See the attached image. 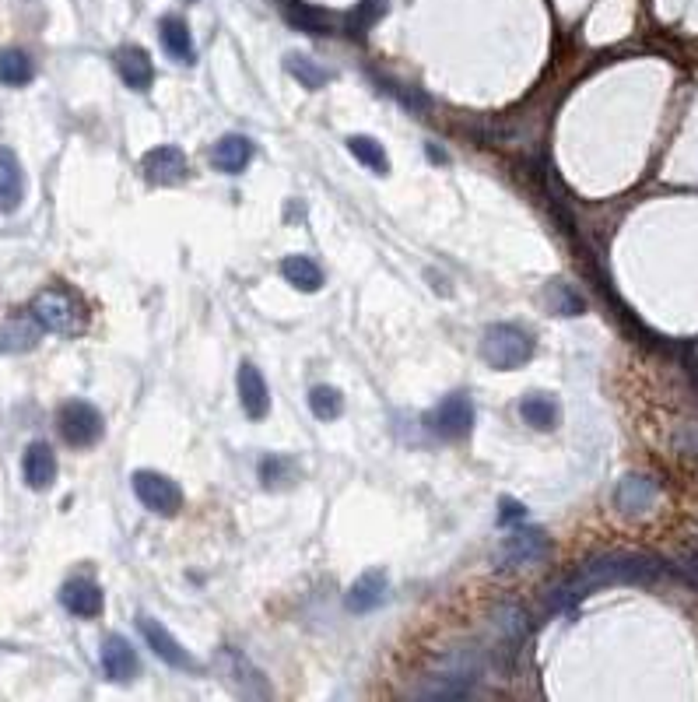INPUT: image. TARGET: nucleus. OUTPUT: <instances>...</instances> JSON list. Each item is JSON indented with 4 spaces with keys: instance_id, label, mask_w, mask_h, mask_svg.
Here are the masks:
<instances>
[{
    "instance_id": "nucleus-14",
    "label": "nucleus",
    "mask_w": 698,
    "mask_h": 702,
    "mask_svg": "<svg viewBox=\"0 0 698 702\" xmlns=\"http://www.w3.org/2000/svg\"><path fill=\"white\" fill-rule=\"evenodd\" d=\"M22 474L25 485L36 488V492H46L57 481V453H53L50 443H32L22 457Z\"/></svg>"
},
{
    "instance_id": "nucleus-31",
    "label": "nucleus",
    "mask_w": 698,
    "mask_h": 702,
    "mask_svg": "<svg viewBox=\"0 0 698 702\" xmlns=\"http://www.w3.org/2000/svg\"><path fill=\"white\" fill-rule=\"evenodd\" d=\"M551 299H555V306L562 316H576L579 309H583V299H579L569 285H551Z\"/></svg>"
},
{
    "instance_id": "nucleus-29",
    "label": "nucleus",
    "mask_w": 698,
    "mask_h": 702,
    "mask_svg": "<svg viewBox=\"0 0 698 702\" xmlns=\"http://www.w3.org/2000/svg\"><path fill=\"white\" fill-rule=\"evenodd\" d=\"M260 481H264V488L288 485V481H295V464L288 457H267L260 464Z\"/></svg>"
},
{
    "instance_id": "nucleus-10",
    "label": "nucleus",
    "mask_w": 698,
    "mask_h": 702,
    "mask_svg": "<svg viewBox=\"0 0 698 702\" xmlns=\"http://www.w3.org/2000/svg\"><path fill=\"white\" fill-rule=\"evenodd\" d=\"M218 664H221V674L228 678V685L236 688L239 695H246V699H264V695H271V688L264 685V674H260L239 650L225 646Z\"/></svg>"
},
{
    "instance_id": "nucleus-32",
    "label": "nucleus",
    "mask_w": 698,
    "mask_h": 702,
    "mask_svg": "<svg viewBox=\"0 0 698 702\" xmlns=\"http://www.w3.org/2000/svg\"><path fill=\"white\" fill-rule=\"evenodd\" d=\"M523 516H527V509H523V502H516V499H502V513H499V523L502 527H509V523H520Z\"/></svg>"
},
{
    "instance_id": "nucleus-5",
    "label": "nucleus",
    "mask_w": 698,
    "mask_h": 702,
    "mask_svg": "<svg viewBox=\"0 0 698 702\" xmlns=\"http://www.w3.org/2000/svg\"><path fill=\"white\" fill-rule=\"evenodd\" d=\"M425 429L432 436L446 439V443H456V439L471 436L474 429V404L467 394H449L435 404L432 411L425 415Z\"/></svg>"
},
{
    "instance_id": "nucleus-18",
    "label": "nucleus",
    "mask_w": 698,
    "mask_h": 702,
    "mask_svg": "<svg viewBox=\"0 0 698 702\" xmlns=\"http://www.w3.org/2000/svg\"><path fill=\"white\" fill-rule=\"evenodd\" d=\"M25 197V176H22V162L11 148H0V211L11 215L18 211Z\"/></svg>"
},
{
    "instance_id": "nucleus-28",
    "label": "nucleus",
    "mask_w": 698,
    "mask_h": 702,
    "mask_svg": "<svg viewBox=\"0 0 698 702\" xmlns=\"http://www.w3.org/2000/svg\"><path fill=\"white\" fill-rule=\"evenodd\" d=\"M288 22L295 25V29L309 32V36H327L330 32V18L320 15V11L306 8V4H288Z\"/></svg>"
},
{
    "instance_id": "nucleus-26",
    "label": "nucleus",
    "mask_w": 698,
    "mask_h": 702,
    "mask_svg": "<svg viewBox=\"0 0 698 702\" xmlns=\"http://www.w3.org/2000/svg\"><path fill=\"white\" fill-rule=\"evenodd\" d=\"M285 67H288V74H292V78H299L302 88H309V92H320V88L330 81V74L323 71L316 60L302 57V53H292V57L285 60Z\"/></svg>"
},
{
    "instance_id": "nucleus-1",
    "label": "nucleus",
    "mask_w": 698,
    "mask_h": 702,
    "mask_svg": "<svg viewBox=\"0 0 698 702\" xmlns=\"http://www.w3.org/2000/svg\"><path fill=\"white\" fill-rule=\"evenodd\" d=\"M656 576H660V566L653 559H642V555H604V559L586 562L562 594L569 604H576L600 587H614V583H653Z\"/></svg>"
},
{
    "instance_id": "nucleus-3",
    "label": "nucleus",
    "mask_w": 698,
    "mask_h": 702,
    "mask_svg": "<svg viewBox=\"0 0 698 702\" xmlns=\"http://www.w3.org/2000/svg\"><path fill=\"white\" fill-rule=\"evenodd\" d=\"M534 355V337L530 330L516 327V323H495L481 337V359L499 373H513Z\"/></svg>"
},
{
    "instance_id": "nucleus-15",
    "label": "nucleus",
    "mask_w": 698,
    "mask_h": 702,
    "mask_svg": "<svg viewBox=\"0 0 698 702\" xmlns=\"http://www.w3.org/2000/svg\"><path fill=\"white\" fill-rule=\"evenodd\" d=\"M253 158V141L243 134H225L211 151V165L225 176H239Z\"/></svg>"
},
{
    "instance_id": "nucleus-30",
    "label": "nucleus",
    "mask_w": 698,
    "mask_h": 702,
    "mask_svg": "<svg viewBox=\"0 0 698 702\" xmlns=\"http://www.w3.org/2000/svg\"><path fill=\"white\" fill-rule=\"evenodd\" d=\"M383 4H386V0H362V8L351 15V36H365V29H369V25L379 18Z\"/></svg>"
},
{
    "instance_id": "nucleus-4",
    "label": "nucleus",
    "mask_w": 698,
    "mask_h": 702,
    "mask_svg": "<svg viewBox=\"0 0 698 702\" xmlns=\"http://www.w3.org/2000/svg\"><path fill=\"white\" fill-rule=\"evenodd\" d=\"M57 429H60V436H64L67 446H74V450H88V446H95L102 439L106 422H102V411L95 408V404L67 401V404H60V411H57Z\"/></svg>"
},
{
    "instance_id": "nucleus-25",
    "label": "nucleus",
    "mask_w": 698,
    "mask_h": 702,
    "mask_svg": "<svg viewBox=\"0 0 698 702\" xmlns=\"http://www.w3.org/2000/svg\"><path fill=\"white\" fill-rule=\"evenodd\" d=\"M653 499H656V485L649 478H628L625 485L618 488V506L625 509V513H642Z\"/></svg>"
},
{
    "instance_id": "nucleus-20",
    "label": "nucleus",
    "mask_w": 698,
    "mask_h": 702,
    "mask_svg": "<svg viewBox=\"0 0 698 702\" xmlns=\"http://www.w3.org/2000/svg\"><path fill=\"white\" fill-rule=\"evenodd\" d=\"M281 274H285V281L288 285H295L299 292H320V285H323V271H320V264L316 260H309V257H285L281 260Z\"/></svg>"
},
{
    "instance_id": "nucleus-7",
    "label": "nucleus",
    "mask_w": 698,
    "mask_h": 702,
    "mask_svg": "<svg viewBox=\"0 0 698 702\" xmlns=\"http://www.w3.org/2000/svg\"><path fill=\"white\" fill-rule=\"evenodd\" d=\"M137 629H141L144 643L151 646V653H155L158 660H165L169 667H176V671H200V664L190 657V653L183 650V643H179L176 636H172L169 629H165L158 618H148L141 615L137 618Z\"/></svg>"
},
{
    "instance_id": "nucleus-11",
    "label": "nucleus",
    "mask_w": 698,
    "mask_h": 702,
    "mask_svg": "<svg viewBox=\"0 0 698 702\" xmlns=\"http://www.w3.org/2000/svg\"><path fill=\"white\" fill-rule=\"evenodd\" d=\"M102 671L116 685H127L141 674V660H137V650L127 636H109L102 643Z\"/></svg>"
},
{
    "instance_id": "nucleus-21",
    "label": "nucleus",
    "mask_w": 698,
    "mask_h": 702,
    "mask_svg": "<svg viewBox=\"0 0 698 702\" xmlns=\"http://www.w3.org/2000/svg\"><path fill=\"white\" fill-rule=\"evenodd\" d=\"M36 78V64L25 50H4L0 53V85L22 88Z\"/></svg>"
},
{
    "instance_id": "nucleus-27",
    "label": "nucleus",
    "mask_w": 698,
    "mask_h": 702,
    "mask_svg": "<svg viewBox=\"0 0 698 702\" xmlns=\"http://www.w3.org/2000/svg\"><path fill=\"white\" fill-rule=\"evenodd\" d=\"M309 408H313V415L320 418V422H334V418H341L344 411V397L337 387H313V394H309Z\"/></svg>"
},
{
    "instance_id": "nucleus-6",
    "label": "nucleus",
    "mask_w": 698,
    "mask_h": 702,
    "mask_svg": "<svg viewBox=\"0 0 698 702\" xmlns=\"http://www.w3.org/2000/svg\"><path fill=\"white\" fill-rule=\"evenodd\" d=\"M130 485H134V495L141 499V506L151 509V513L176 516L179 509H183V492H179V485L169 478V474L137 471L134 478H130Z\"/></svg>"
},
{
    "instance_id": "nucleus-19",
    "label": "nucleus",
    "mask_w": 698,
    "mask_h": 702,
    "mask_svg": "<svg viewBox=\"0 0 698 702\" xmlns=\"http://www.w3.org/2000/svg\"><path fill=\"white\" fill-rule=\"evenodd\" d=\"M386 583H390V580H386L383 569H369V573H362L355 583H351V590H348V608L358 611V615L379 608V604H383V597H386Z\"/></svg>"
},
{
    "instance_id": "nucleus-8",
    "label": "nucleus",
    "mask_w": 698,
    "mask_h": 702,
    "mask_svg": "<svg viewBox=\"0 0 698 702\" xmlns=\"http://www.w3.org/2000/svg\"><path fill=\"white\" fill-rule=\"evenodd\" d=\"M144 176L155 187H176L190 176V162L176 144H158L144 155Z\"/></svg>"
},
{
    "instance_id": "nucleus-12",
    "label": "nucleus",
    "mask_w": 698,
    "mask_h": 702,
    "mask_svg": "<svg viewBox=\"0 0 698 702\" xmlns=\"http://www.w3.org/2000/svg\"><path fill=\"white\" fill-rule=\"evenodd\" d=\"M60 604L78 618H99L102 608H106V597H102V587L95 580L74 576L60 587Z\"/></svg>"
},
{
    "instance_id": "nucleus-13",
    "label": "nucleus",
    "mask_w": 698,
    "mask_h": 702,
    "mask_svg": "<svg viewBox=\"0 0 698 702\" xmlns=\"http://www.w3.org/2000/svg\"><path fill=\"white\" fill-rule=\"evenodd\" d=\"M236 387H239V404H243V411L260 422V418L271 411V390H267L264 376H260V369L253 366V362H243V366H239Z\"/></svg>"
},
{
    "instance_id": "nucleus-2",
    "label": "nucleus",
    "mask_w": 698,
    "mask_h": 702,
    "mask_svg": "<svg viewBox=\"0 0 698 702\" xmlns=\"http://www.w3.org/2000/svg\"><path fill=\"white\" fill-rule=\"evenodd\" d=\"M29 313L46 334L74 337V334H81L88 323L85 302H81L74 292H67V288H43V292L32 299Z\"/></svg>"
},
{
    "instance_id": "nucleus-22",
    "label": "nucleus",
    "mask_w": 698,
    "mask_h": 702,
    "mask_svg": "<svg viewBox=\"0 0 698 702\" xmlns=\"http://www.w3.org/2000/svg\"><path fill=\"white\" fill-rule=\"evenodd\" d=\"M520 418L530 425V429L548 432V429H555V425H558V404L551 401V397H544V394H530V397H523V401H520Z\"/></svg>"
},
{
    "instance_id": "nucleus-9",
    "label": "nucleus",
    "mask_w": 698,
    "mask_h": 702,
    "mask_svg": "<svg viewBox=\"0 0 698 702\" xmlns=\"http://www.w3.org/2000/svg\"><path fill=\"white\" fill-rule=\"evenodd\" d=\"M548 555V538L537 527H520L513 531L499 548V562L506 569H520V566H534Z\"/></svg>"
},
{
    "instance_id": "nucleus-24",
    "label": "nucleus",
    "mask_w": 698,
    "mask_h": 702,
    "mask_svg": "<svg viewBox=\"0 0 698 702\" xmlns=\"http://www.w3.org/2000/svg\"><path fill=\"white\" fill-rule=\"evenodd\" d=\"M39 334H43V327L32 320V313H22L4 327V344H0V348L4 351H29L32 344L39 341Z\"/></svg>"
},
{
    "instance_id": "nucleus-16",
    "label": "nucleus",
    "mask_w": 698,
    "mask_h": 702,
    "mask_svg": "<svg viewBox=\"0 0 698 702\" xmlns=\"http://www.w3.org/2000/svg\"><path fill=\"white\" fill-rule=\"evenodd\" d=\"M116 71H120L123 85L134 88V92H148L151 81H155V67H151V57L141 46H123V50H116Z\"/></svg>"
},
{
    "instance_id": "nucleus-17",
    "label": "nucleus",
    "mask_w": 698,
    "mask_h": 702,
    "mask_svg": "<svg viewBox=\"0 0 698 702\" xmlns=\"http://www.w3.org/2000/svg\"><path fill=\"white\" fill-rule=\"evenodd\" d=\"M158 36H162V46L176 64H197V46H193L190 25L179 15H165L158 22Z\"/></svg>"
},
{
    "instance_id": "nucleus-23",
    "label": "nucleus",
    "mask_w": 698,
    "mask_h": 702,
    "mask_svg": "<svg viewBox=\"0 0 698 702\" xmlns=\"http://www.w3.org/2000/svg\"><path fill=\"white\" fill-rule=\"evenodd\" d=\"M348 151L358 158V162L365 165V169H372V172H390V158H386V151H383V144L376 141V137H369V134H351L348 137Z\"/></svg>"
}]
</instances>
